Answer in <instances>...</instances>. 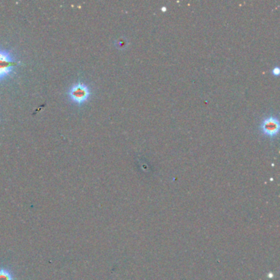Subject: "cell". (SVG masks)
<instances>
[{
    "mask_svg": "<svg viewBox=\"0 0 280 280\" xmlns=\"http://www.w3.org/2000/svg\"><path fill=\"white\" fill-rule=\"evenodd\" d=\"M20 62L7 50L0 49V83L12 75Z\"/></svg>",
    "mask_w": 280,
    "mask_h": 280,
    "instance_id": "cell-1",
    "label": "cell"
},
{
    "mask_svg": "<svg viewBox=\"0 0 280 280\" xmlns=\"http://www.w3.org/2000/svg\"><path fill=\"white\" fill-rule=\"evenodd\" d=\"M91 95V91L88 86L79 82L70 88L69 96L72 101L78 105L85 104Z\"/></svg>",
    "mask_w": 280,
    "mask_h": 280,
    "instance_id": "cell-2",
    "label": "cell"
},
{
    "mask_svg": "<svg viewBox=\"0 0 280 280\" xmlns=\"http://www.w3.org/2000/svg\"><path fill=\"white\" fill-rule=\"evenodd\" d=\"M261 129L266 136L270 137H276L280 130V122L278 118L274 116L265 118L261 124Z\"/></svg>",
    "mask_w": 280,
    "mask_h": 280,
    "instance_id": "cell-3",
    "label": "cell"
},
{
    "mask_svg": "<svg viewBox=\"0 0 280 280\" xmlns=\"http://www.w3.org/2000/svg\"><path fill=\"white\" fill-rule=\"evenodd\" d=\"M0 280H13L12 274L6 269H0Z\"/></svg>",
    "mask_w": 280,
    "mask_h": 280,
    "instance_id": "cell-4",
    "label": "cell"
},
{
    "mask_svg": "<svg viewBox=\"0 0 280 280\" xmlns=\"http://www.w3.org/2000/svg\"><path fill=\"white\" fill-rule=\"evenodd\" d=\"M280 69L279 67H275L274 68L273 70H272V73H273V75L275 76H278L280 75Z\"/></svg>",
    "mask_w": 280,
    "mask_h": 280,
    "instance_id": "cell-5",
    "label": "cell"
},
{
    "mask_svg": "<svg viewBox=\"0 0 280 280\" xmlns=\"http://www.w3.org/2000/svg\"><path fill=\"white\" fill-rule=\"evenodd\" d=\"M161 10H162V11H164V12H165V11H166V7H163L162 8H161Z\"/></svg>",
    "mask_w": 280,
    "mask_h": 280,
    "instance_id": "cell-6",
    "label": "cell"
}]
</instances>
